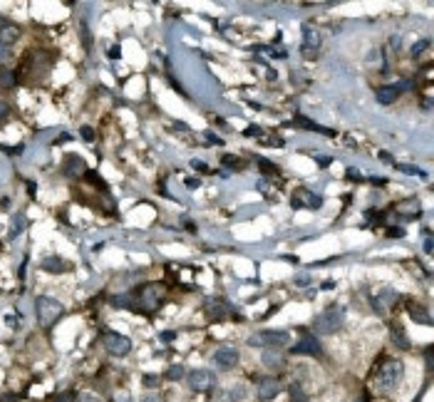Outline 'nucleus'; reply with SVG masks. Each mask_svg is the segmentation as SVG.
<instances>
[{"label": "nucleus", "instance_id": "nucleus-6", "mask_svg": "<svg viewBox=\"0 0 434 402\" xmlns=\"http://www.w3.org/2000/svg\"><path fill=\"white\" fill-rule=\"evenodd\" d=\"M214 385H216V378H214L211 370H194V372H189V388L194 392H209Z\"/></svg>", "mask_w": 434, "mask_h": 402}, {"label": "nucleus", "instance_id": "nucleus-32", "mask_svg": "<svg viewBox=\"0 0 434 402\" xmlns=\"http://www.w3.org/2000/svg\"><path fill=\"white\" fill-rule=\"evenodd\" d=\"M191 166H194L196 172H209V169H206V164H204V162H199V159H194V162H191Z\"/></svg>", "mask_w": 434, "mask_h": 402}, {"label": "nucleus", "instance_id": "nucleus-21", "mask_svg": "<svg viewBox=\"0 0 434 402\" xmlns=\"http://www.w3.org/2000/svg\"><path fill=\"white\" fill-rule=\"evenodd\" d=\"M392 340H395V345H400L402 350H407V348H410V340H407L405 330H402V328H397V326L392 328Z\"/></svg>", "mask_w": 434, "mask_h": 402}, {"label": "nucleus", "instance_id": "nucleus-40", "mask_svg": "<svg viewBox=\"0 0 434 402\" xmlns=\"http://www.w3.org/2000/svg\"><path fill=\"white\" fill-rule=\"evenodd\" d=\"M114 402H129V395H127V392H122V395H117V398H114Z\"/></svg>", "mask_w": 434, "mask_h": 402}, {"label": "nucleus", "instance_id": "nucleus-11", "mask_svg": "<svg viewBox=\"0 0 434 402\" xmlns=\"http://www.w3.org/2000/svg\"><path fill=\"white\" fill-rule=\"evenodd\" d=\"M159 300H161V293H159L156 286H144V288L139 290V303H142L144 310H154V308L159 306Z\"/></svg>", "mask_w": 434, "mask_h": 402}, {"label": "nucleus", "instance_id": "nucleus-1", "mask_svg": "<svg viewBox=\"0 0 434 402\" xmlns=\"http://www.w3.org/2000/svg\"><path fill=\"white\" fill-rule=\"evenodd\" d=\"M35 313H37V320H40L42 328H52V326L62 318L65 308H62L60 300H55V298H50V296H40V298L35 300Z\"/></svg>", "mask_w": 434, "mask_h": 402}, {"label": "nucleus", "instance_id": "nucleus-42", "mask_svg": "<svg viewBox=\"0 0 434 402\" xmlns=\"http://www.w3.org/2000/svg\"><path fill=\"white\" fill-rule=\"evenodd\" d=\"M380 159H385V162H392V156H390L387 152H380Z\"/></svg>", "mask_w": 434, "mask_h": 402}, {"label": "nucleus", "instance_id": "nucleus-8", "mask_svg": "<svg viewBox=\"0 0 434 402\" xmlns=\"http://www.w3.org/2000/svg\"><path fill=\"white\" fill-rule=\"evenodd\" d=\"M281 390H283V385H281L276 378H263V380H258V385H256V395H258V400H263V402L278 398Z\"/></svg>", "mask_w": 434, "mask_h": 402}, {"label": "nucleus", "instance_id": "nucleus-5", "mask_svg": "<svg viewBox=\"0 0 434 402\" xmlns=\"http://www.w3.org/2000/svg\"><path fill=\"white\" fill-rule=\"evenodd\" d=\"M104 348H107V352L109 355H114V358H124V355H129V350H132V342H129V338L127 335H119V333H104Z\"/></svg>", "mask_w": 434, "mask_h": 402}, {"label": "nucleus", "instance_id": "nucleus-38", "mask_svg": "<svg viewBox=\"0 0 434 402\" xmlns=\"http://www.w3.org/2000/svg\"><path fill=\"white\" fill-rule=\"evenodd\" d=\"M199 184H201L199 179H186V186H189V189H196Z\"/></svg>", "mask_w": 434, "mask_h": 402}, {"label": "nucleus", "instance_id": "nucleus-3", "mask_svg": "<svg viewBox=\"0 0 434 402\" xmlns=\"http://www.w3.org/2000/svg\"><path fill=\"white\" fill-rule=\"evenodd\" d=\"M343 318H345V313H343V308H338V306H330V308H325L318 318H315V330L320 335H333L338 333L340 328H343Z\"/></svg>", "mask_w": 434, "mask_h": 402}, {"label": "nucleus", "instance_id": "nucleus-33", "mask_svg": "<svg viewBox=\"0 0 434 402\" xmlns=\"http://www.w3.org/2000/svg\"><path fill=\"white\" fill-rule=\"evenodd\" d=\"M10 114V107H7V102H0V120H5Z\"/></svg>", "mask_w": 434, "mask_h": 402}, {"label": "nucleus", "instance_id": "nucleus-15", "mask_svg": "<svg viewBox=\"0 0 434 402\" xmlns=\"http://www.w3.org/2000/svg\"><path fill=\"white\" fill-rule=\"evenodd\" d=\"M261 362H263L268 370H283V368H286V360H283V355H278V350H263Z\"/></svg>", "mask_w": 434, "mask_h": 402}, {"label": "nucleus", "instance_id": "nucleus-37", "mask_svg": "<svg viewBox=\"0 0 434 402\" xmlns=\"http://www.w3.org/2000/svg\"><path fill=\"white\" fill-rule=\"evenodd\" d=\"M315 162H318L320 166H328V164H330V159H328V156H315Z\"/></svg>", "mask_w": 434, "mask_h": 402}, {"label": "nucleus", "instance_id": "nucleus-44", "mask_svg": "<svg viewBox=\"0 0 434 402\" xmlns=\"http://www.w3.org/2000/svg\"><path fill=\"white\" fill-rule=\"evenodd\" d=\"M5 25H7V22H5V20H2V18H0V30H2V28H5Z\"/></svg>", "mask_w": 434, "mask_h": 402}, {"label": "nucleus", "instance_id": "nucleus-13", "mask_svg": "<svg viewBox=\"0 0 434 402\" xmlns=\"http://www.w3.org/2000/svg\"><path fill=\"white\" fill-rule=\"evenodd\" d=\"M303 48L305 50H318L320 48V35L313 28V22H305L303 25Z\"/></svg>", "mask_w": 434, "mask_h": 402}, {"label": "nucleus", "instance_id": "nucleus-35", "mask_svg": "<svg viewBox=\"0 0 434 402\" xmlns=\"http://www.w3.org/2000/svg\"><path fill=\"white\" fill-rule=\"evenodd\" d=\"M204 136H206V142H211V144H223V142L218 139L216 134H211V132H206V134H204Z\"/></svg>", "mask_w": 434, "mask_h": 402}, {"label": "nucleus", "instance_id": "nucleus-31", "mask_svg": "<svg viewBox=\"0 0 434 402\" xmlns=\"http://www.w3.org/2000/svg\"><path fill=\"white\" fill-rule=\"evenodd\" d=\"M77 402H99V400H97L94 395H89V392H84V395H79V398H77Z\"/></svg>", "mask_w": 434, "mask_h": 402}, {"label": "nucleus", "instance_id": "nucleus-20", "mask_svg": "<svg viewBox=\"0 0 434 402\" xmlns=\"http://www.w3.org/2000/svg\"><path fill=\"white\" fill-rule=\"evenodd\" d=\"M206 313H209V318H214V320H221L223 316H226V310H223V300H211L209 306H206Z\"/></svg>", "mask_w": 434, "mask_h": 402}, {"label": "nucleus", "instance_id": "nucleus-28", "mask_svg": "<svg viewBox=\"0 0 434 402\" xmlns=\"http://www.w3.org/2000/svg\"><path fill=\"white\" fill-rule=\"evenodd\" d=\"M223 164H226V166H231V169H236V166L241 164V159H236V156H228V154H226V156H223Z\"/></svg>", "mask_w": 434, "mask_h": 402}, {"label": "nucleus", "instance_id": "nucleus-43", "mask_svg": "<svg viewBox=\"0 0 434 402\" xmlns=\"http://www.w3.org/2000/svg\"><path fill=\"white\" fill-rule=\"evenodd\" d=\"M390 236H402V228H390Z\"/></svg>", "mask_w": 434, "mask_h": 402}, {"label": "nucleus", "instance_id": "nucleus-39", "mask_svg": "<svg viewBox=\"0 0 434 402\" xmlns=\"http://www.w3.org/2000/svg\"><path fill=\"white\" fill-rule=\"evenodd\" d=\"M425 254H432V238L430 236L425 238Z\"/></svg>", "mask_w": 434, "mask_h": 402}, {"label": "nucleus", "instance_id": "nucleus-22", "mask_svg": "<svg viewBox=\"0 0 434 402\" xmlns=\"http://www.w3.org/2000/svg\"><path fill=\"white\" fill-rule=\"evenodd\" d=\"M290 398H293V402H308L305 392L300 390V385H298V382H293V385H290Z\"/></svg>", "mask_w": 434, "mask_h": 402}, {"label": "nucleus", "instance_id": "nucleus-30", "mask_svg": "<svg viewBox=\"0 0 434 402\" xmlns=\"http://www.w3.org/2000/svg\"><path fill=\"white\" fill-rule=\"evenodd\" d=\"M258 164H261V169H263V172H268V174H273V172H276V169L271 166V162H266V159H258Z\"/></svg>", "mask_w": 434, "mask_h": 402}, {"label": "nucleus", "instance_id": "nucleus-7", "mask_svg": "<svg viewBox=\"0 0 434 402\" xmlns=\"http://www.w3.org/2000/svg\"><path fill=\"white\" fill-rule=\"evenodd\" d=\"M214 362H216L218 370H231V368H236V362H238V350H236L233 345L218 348L216 352H214Z\"/></svg>", "mask_w": 434, "mask_h": 402}, {"label": "nucleus", "instance_id": "nucleus-23", "mask_svg": "<svg viewBox=\"0 0 434 402\" xmlns=\"http://www.w3.org/2000/svg\"><path fill=\"white\" fill-rule=\"evenodd\" d=\"M392 166L400 169V172H405V174H412V176H425V172L417 169V166H407V164H392Z\"/></svg>", "mask_w": 434, "mask_h": 402}, {"label": "nucleus", "instance_id": "nucleus-34", "mask_svg": "<svg viewBox=\"0 0 434 402\" xmlns=\"http://www.w3.org/2000/svg\"><path fill=\"white\" fill-rule=\"evenodd\" d=\"M82 136H84L87 142H92V139H94V132H92L89 127H82Z\"/></svg>", "mask_w": 434, "mask_h": 402}, {"label": "nucleus", "instance_id": "nucleus-9", "mask_svg": "<svg viewBox=\"0 0 434 402\" xmlns=\"http://www.w3.org/2000/svg\"><path fill=\"white\" fill-rule=\"evenodd\" d=\"M62 172H65L70 179H79V176H84V174H87L84 159H82V156H77V154L65 156V166H62Z\"/></svg>", "mask_w": 434, "mask_h": 402}, {"label": "nucleus", "instance_id": "nucleus-12", "mask_svg": "<svg viewBox=\"0 0 434 402\" xmlns=\"http://www.w3.org/2000/svg\"><path fill=\"white\" fill-rule=\"evenodd\" d=\"M293 355H320V345H318V340L313 338V335H303V340L298 342V345H293Z\"/></svg>", "mask_w": 434, "mask_h": 402}, {"label": "nucleus", "instance_id": "nucleus-29", "mask_svg": "<svg viewBox=\"0 0 434 402\" xmlns=\"http://www.w3.org/2000/svg\"><path fill=\"white\" fill-rule=\"evenodd\" d=\"M144 385H146V388H159V378H156V375H146Z\"/></svg>", "mask_w": 434, "mask_h": 402}, {"label": "nucleus", "instance_id": "nucleus-4", "mask_svg": "<svg viewBox=\"0 0 434 402\" xmlns=\"http://www.w3.org/2000/svg\"><path fill=\"white\" fill-rule=\"evenodd\" d=\"M288 340L290 335L286 330H261V333L248 338V345H253V348H283Z\"/></svg>", "mask_w": 434, "mask_h": 402}, {"label": "nucleus", "instance_id": "nucleus-18", "mask_svg": "<svg viewBox=\"0 0 434 402\" xmlns=\"http://www.w3.org/2000/svg\"><path fill=\"white\" fill-rule=\"evenodd\" d=\"M17 38H20V28H17V25H5V28L0 30V45H5V48L12 45Z\"/></svg>", "mask_w": 434, "mask_h": 402}, {"label": "nucleus", "instance_id": "nucleus-24", "mask_svg": "<svg viewBox=\"0 0 434 402\" xmlns=\"http://www.w3.org/2000/svg\"><path fill=\"white\" fill-rule=\"evenodd\" d=\"M181 375H184V368H181V365H174V368H169V372H166L169 380H179Z\"/></svg>", "mask_w": 434, "mask_h": 402}, {"label": "nucleus", "instance_id": "nucleus-17", "mask_svg": "<svg viewBox=\"0 0 434 402\" xmlns=\"http://www.w3.org/2000/svg\"><path fill=\"white\" fill-rule=\"evenodd\" d=\"M407 310H410V318L412 320H417V323H422V326H432V318H430V313L420 306V303H410L407 306Z\"/></svg>", "mask_w": 434, "mask_h": 402}, {"label": "nucleus", "instance_id": "nucleus-36", "mask_svg": "<svg viewBox=\"0 0 434 402\" xmlns=\"http://www.w3.org/2000/svg\"><path fill=\"white\" fill-rule=\"evenodd\" d=\"M372 184H375V186H385V184H387V179H385V176H375V179H372Z\"/></svg>", "mask_w": 434, "mask_h": 402}, {"label": "nucleus", "instance_id": "nucleus-19", "mask_svg": "<svg viewBox=\"0 0 434 402\" xmlns=\"http://www.w3.org/2000/svg\"><path fill=\"white\" fill-rule=\"evenodd\" d=\"M15 84H17V74H15L12 70H5V67H0V87L10 90V87H15Z\"/></svg>", "mask_w": 434, "mask_h": 402}, {"label": "nucleus", "instance_id": "nucleus-16", "mask_svg": "<svg viewBox=\"0 0 434 402\" xmlns=\"http://www.w3.org/2000/svg\"><path fill=\"white\" fill-rule=\"evenodd\" d=\"M40 266H42V270H47V273H65V270H70V264L62 261L60 256H50V258H45Z\"/></svg>", "mask_w": 434, "mask_h": 402}, {"label": "nucleus", "instance_id": "nucleus-26", "mask_svg": "<svg viewBox=\"0 0 434 402\" xmlns=\"http://www.w3.org/2000/svg\"><path fill=\"white\" fill-rule=\"evenodd\" d=\"M427 48H430V42H427V40H420V42H417V45L412 48V55L417 58V55H422V52H425Z\"/></svg>", "mask_w": 434, "mask_h": 402}, {"label": "nucleus", "instance_id": "nucleus-25", "mask_svg": "<svg viewBox=\"0 0 434 402\" xmlns=\"http://www.w3.org/2000/svg\"><path fill=\"white\" fill-rule=\"evenodd\" d=\"M17 231H22V216H15L12 218V231H10V238L17 236Z\"/></svg>", "mask_w": 434, "mask_h": 402}, {"label": "nucleus", "instance_id": "nucleus-10", "mask_svg": "<svg viewBox=\"0 0 434 402\" xmlns=\"http://www.w3.org/2000/svg\"><path fill=\"white\" fill-rule=\"evenodd\" d=\"M293 206H295V208H298V206H308V208H320V206H323V199H320L318 194L308 192V189H298V192L293 194Z\"/></svg>", "mask_w": 434, "mask_h": 402}, {"label": "nucleus", "instance_id": "nucleus-27", "mask_svg": "<svg viewBox=\"0 0 434 402\" xmlns=\"http://www.w3.org/2000/svg\"><path fill=\"white\" fill-rule=\"evenodd\" d=\"M74 400H77V395H74L72 390H67V392L57 395V402H74Z\"/></svg>", "mask_w": 434, "mask_h": 402}, {"label": "nucleus", "instance_id": "nucleus-14", "mask_svg": "<svg viewBox=\"0 0 434 402\" xmlns=\"http://www.w3.org/2000/svg\"><path fill=\"white\" fill-rule=\"evenodd\" d=\"M397 94H400V87H395V84H382V87H377V92H375L377 104H392V102L397 100Z\"/></svg>", "mask_w": 434, "mask_h": 402}, {"label": "nucleus", "instance_id": "nucleus-41", "mask_svg": "<svg viewBox=\"0 0 434 402\" xmlns=\"http://www.w3.org/2000/svg\"><path fill=\"white\" fill-rule=\"evenodd\" d=\"M7 58V48L5 45H0V60H5Z\"/></svg>", "mask_w": 434, "mask_h": 402}, {"label": "nucleus", "instance_id": "nucleus-45", "mask_svg": "<svg viewBox=\"0 0 434 402\" xmlns=\"http://www.w3.org/2000/svg\"><path fill=\"white\" fill-rule=\"evenodd\" d=\"M362 402H365V400H362Z\"/></svg>", "mask_w": 434, "mask_h": 402}, {"label": "nucleus", "instance_id": "nucleus-2", "mask_svg": "<svg viewBox=\"0 0 434 402\" xmlns=\"http://www.w3.org/2000/svg\"><path fill=\"white\" fill-rule=\"evenodd\" d=\"M400 378H402V365L397 360H385L375 372V388L380 392H390V390L397 388Z\"/></svg>", "mask_w": 434, "mask_h": 402}]
</instances>
